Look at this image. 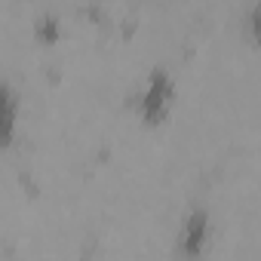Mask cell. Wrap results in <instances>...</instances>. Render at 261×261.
Masks as SVG:
<instances>
[{
    "label": "cell",
    "instance_id": "6da1fadb",
    "mask_svg": "<svg viewBox=\"0 0 261 261\" xmlns=\"http://www.w3.org/2000/svg\"><path fill=\"white\" fill-rule=\"evenodd\" d=\"M175 101V80L169 77L166 68H154L142 95H139V117L145 126H157L166 120L169 108Z\"/></svg>",
    "mask_w": 261,
    "mask_h": 261
},
{
    "label": "cell",
    "instance_id": "7a4b0ae2",
    "mask_svg": "<svg viewBox=\"0 0 261 261\" xmlns=\"http://www.w3.org/2000/svg\"><path fill=\"white\" fill-rule=\"evenodd\" d=\"M209 243V212L203 206L191 209L181 230H178V255L181 258H200Z\"/></svg>",
    "mask_w": 261,
    "mask_h": 261
},
{
    "label": "cell",
    "instance_id": "3957f363",
    "mask_svg": "<svg viewBox=\"0 0 261 261\" xmlns=\"http://www.w3.org/2000/svg\"><path fill=\"white\" fill-rule=\"evenodd\" d=\"M16 120H19V95L10 83H4V108H0V142L13 148L16 142Z\"/></svg>",
    "mask_w": 261,
    "mask_h": 261
},
{
    "label": "cell",
    "instance_id": "277c9868",
    "mask_svg": "<svg viewBox=\"0 0 261 261\" xmlns=\"http://www.w3.org/2000/svg\"><path fill=\"white\" fill-rule=\"evenodd\" d=\"M246 31H249V40L255 46H261V0L249 10V19H246Z\"/></svg>",
    "mask_w": 261,
    "mask_h": 261
},
{
    "label": "cell",
    "instance_id": "5b68a950",
    "mask_svg": "<svg viewBox=\"0 0 261 261\" xmlns=\"http://www.w3.org/2000/svg\"><path fill=\"white\" fill-rule=\"evenodd\" d=\"M37 40H40V43H56V40H59V22L49 19V16H43V19L37 22Z\"/></svg>",
    "mask_w": 261,
    "mask_h": 261
}]
</instances>
